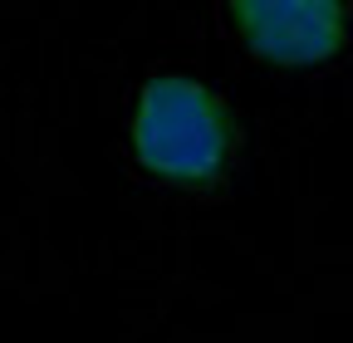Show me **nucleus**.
Listing matches in <instances>:
<instances>
[{
    "instance_id": "obj_1",
    "label": "nucleus",
    "mask_w": 353,
    "mask_h": 343,
    "mask_svg": "<svg viewBox=\"0 0 353 343\" xmlns=\"http://www.w3.org/2000/svg\"><path fill=\"white\" fill-rule=\"evenodd\" d=\"M236 118L187 74H157L132 103V157L172 187H211L231 167Z\"/></svg>"
},
{
    "instance_id": "obj_2",
    "label": "nucleus",
    "mask_w": 353,
    "mask_h": 343,
    "mask_svg": "<svg viewBox=\"0 0 353 343\" xmlns=\"http://www.w3.org/2000/svg\"><path fill=\"white\" fill-rule=\"evenodd\" d=\"M231 25L241 45L280 69H314L348 39V6L339 0H236Z\"/></svg>"
}]
</instances>
